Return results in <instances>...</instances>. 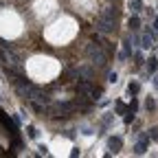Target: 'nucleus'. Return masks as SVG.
Instances as JSON below:
<instances>
[{"mask_svg":"<svg viewBox=\"0 0 158 158\" xmlns=\"http://www.w3.org/2000/svg\"><path fill=\"white\" fill-rule=\"evenodd\" d=\"M88 59H90V64L99 66V68H106L108 66V53L103 46H99V44H88Z\"/></svg>","mask_w":158,"mask_h":158,"instance_id":"obj_1","label":"nucleus"},{"mask_svg":"<svg viewBox=\"0 0 158 158\" xmlns=\"http://www.w3.org/2000/svg\"><path fill=\"white\" fill-rule=\"evenodd\" d=\"M94 29H97V33H101V35H110V33H114V29H116V20H110V18H103V15H97V20H94Z\"/></svg>","mask_w":158,"mask_h":158,"instance_id":"obj_2","label":"nucleus"},{"mask_svg":"<svg viewBox=\"0 0 158 158\" xmlns=\"http://www.w3.org/2000/svg\"><path fill=\"white\" fill-rule=\"evenodd\" d=\"M75 110H77V103L75 101H57V103H53L48 108V112L55 114V116H66V114H70Z\"/></svg>","mask_w":158,"mask_h":158,"instance_id":"obj_3","label":"nucleus"},{"mask_svg":"<svg viewBox=\"0 0 158 158\" xmlns=\"http://www.w3.org/2000/svg\"><path fill=\"white\" fill-rule=\"evenodd\" d=\"M121 147H123V138H121V136H110V138H108V149H110V154L121 152Z\"/></svg>","mask_w":158,"mask_h":158,"instance_id":"obj_4","label":"nucleus"},{"mask_svg":"<svg viewBox=\"0 0 158 158\" xmlns=\"http://www.w3.org/2000/svg\"><path fill=\"white\" fill-rule=\"evenodd\" d=\"M147 147H149V138H138V143L134 145V154L143 156V154L147 152Z\"/></svg>","mask_w":158,"mask_h":158,"instance_id":"obj_5","label":"nucleus"},{"mask_svg":"<svg viewBox=\"0 0 158 158\" xmlns=\"http://www.w3.org/2000/svg\"><path fill=\"white\" fill-rule=\"evenodd\" d=\"M77 75L84 77V79H90V81H92V77H94L92 68H88V66H79V68H77Z\"/></svg>","mask_w":158,"mask_h":158,"instance_id":"obj_6","label":"nucleus"},{"mask_svg":"<svg viewBox=\"0 0 158 158\" xmlns=\"http://www.w3.org/2000/svg\"><path fill=\"white\" fill-rule=\"evenodd\" d=\"M99 15H103V18H110V20H116L118 11H116L114 7H106V9H101V13H99Z\"/></svg>","mask_w":158,"mask_h":158,"instance_id":"obj_7","label":"nucleus"},{"mask_svg":"<svg viewBox=\"0 0 158 158\" xmlns=\"http://www.w3.org/2000/svg\"><path fill=\"white\" fill-rule=\"evenodd\" d=\"M138 90H141V84H138V81H130V84H127V92H130L132 97H136Z\"/></svg>","mask_w":158,"mask_h":158,"instance_id":"obj_8","label":"nucleus"},{"mask_svg":"<svg viewBox=\"0 0 158 158\" xmlns=\"http://www.w3.org/2000/svg\"><path fill=\"white\" fill-rule=\"evenodd\" d=\"M127 27H130L132 31H138V27H141V18H138V15H132L130 22H127Z\"/></svg>","mask_w":158,"mask_h":158,"instance_id":"obj_9","label":"nucleus"},{"mask_svg":"<svg viewBox=\"0 0 158 158\" xmlns=\"http://www.w3.org/2000/svg\"><path fill=\"white\" fill-rule=\"evenodd\" d=\"M156 70H158V59H156V57H152L149 62H147V73H149V75H154Z\"/></svg>","mask_w":158,"mask_h":158,"instance_id":"obj_10","label":"nucleus"},{"mask_svg":"<svg viewBox=\"0 0 158 158\" xmlns=\"http://www.w3.org/2000/svg\"><path fill=\"white\" fill-rule=\"evenodd\" d=\"M152 40H154V37H152L149 33H147V35H143V37H141V42H143L141 46H143V48H149V46H152Z\"/></svg>","mask_w":158,"mask_h":158,"instance_id":"obj_11","label":"nucleus"},{"mask_svg":"<svg viewBox=\"0 0 158 158\" xmlns=\"http://www.w3.org/2000/svg\"><path fill=\"white\" fill-rule=\"evenodd\" d=\"M141 7H143V5H141V0H130V9H132L134 13L141 11Z\"/></svg>","mask_w":158,"mask_h":158,"instance_id":"obj_12","label":"nucleus"},{"mask_svg":"<svg viewBox=\"0 0 158 158\" xmlns=\"http://www.w3.org/2000/svg\"><path fill=\"white\" fill-rule=\"evenodd\" d=\"M123 53H125V57H132V44H130V40L123 42Z\"/></svg>","mask_w":158,"mask_h":158,"instance_id":"obj_13","label":"nucleus"},{"mask_svg":"<svg viewBox=\"0 0 158 158\" xmlns=\"http://www.w3.org/2000/svg\"><path fill=\"white\" fill-rule=\"evenodd\" d=\"M134 114H136V112H132V110L125 112V118H123V123H125V125H130V123L134 121Z\"/></svg>","mask_w":158,"mask_h":158,"instance_id":"obj_14","label":"nucleus"},{"mask_svg":"<svg viewBox=\"0 0 158 158\" xmlns=\"http://www.w3.org/2000/svg\"><path fill=\"white\" fill-rule=\"evenodd\" d=\"M127 110H132V112H138V99H136V97H132V101H130Z\"/></svg>","mask_w":158,"mask_h":158,"instance_id":"obj_15","label":"nucleus"},{"mask_svg":"<svg viewBox=\"0 0 158 158\" xmlns=\"http://www.w3.org/2000/svg\"><path fill=\"white\" fill-rule=\"evenodd\" d=\"M147 136L152 138V141H158V127H152V130L147 132Z\"/></svg>","mask_w":158,"mask_h":158,"instance_id":"obj_16","label":"nucleus"},{"mask_svg":"<svg viewBox=\"0 0 158 158\" xmlns=\"http://www.w3.org/2000/svg\"><path fill=\"white\" fill-rule=\"evenodd\" d=\"M125 110H127V108H125V103H123V101H116V112H118V114H123Z\"/></svg>","mask_w":158,"mask_h":158,"instance_id":"obj_17","label":"nucleus"},{"mask_svg":"<svg viewBox=\"0 0 158 158\" xmlns=\"http://www.w3.org/2000/svg\"><path fill=\"white\" fill-rule=\"evenodd\" d=\"M145 108H147V110H154V108H156V101H154L152 97H149L147 101H145Z\"/></svg>","mask_w":158,"mask_h":158,"instance_id":"obj_18","label":"nucleus"},{"mask_svg":"<svg viewBox=\"0 0 158 158\" xmlns=\"http://www.w3.org/2000/svg\"><path fill=\"white\" fill-rule=\"evenodd\" d=\"M116 79H118L116 73H110V75H108V81H110V84H116Z\"/></svg>","mask_w":158,"mask_h":158,"instance_id":"obj_19","label":"nucleus"},{"mask_svg":"<svg viewBox=\"0 0 158 158\" xmlns=\"http://www.w3.org/2000/svg\"><path fill=\"white\" fill-rule=\"evenodd\" d=\"M132 55H134V59H136V64L141 66V64H143V55H141V53H132Z\"/></svg>","mask_w":158,"mask_h":158,"instance_id":"obj_20","label":"nucleus"},{"mask_svg":"<svg viewBox=\"0 0 158 158\" xmlns=\"http://www.w3.org/2000/svg\"><path fill=\"white\" fill-rule=\"evenodd\" d=\"M29 136H31V138H35V136H37V132H35V127H29Z\"/></svg>","mask_w":158,"mask_h":158,"instance_id":"obj_21","label":"nucleus"},{"mask_svg":"<svg viewBox=\"0 0 158 158\" xmlns=\"http://www.w3.org/2000/svg\"><path fill=\"white\" fill-rule=\"evenodd\" d=\"M154 29L158 31V15H156V20H154Z\"/></svg>","mask_w":158,"mask_h":158,"instance_id":"obj_22","label":"nucleus"},{"mask_svg":"<svg viewBox=\"0 0 158 158\" xmlns=\"http://www.w3.org/2000/svg\"><path fill=\"white\" fill-rule=\"evenodd\" d=\"M154 88H158V77H154Z\"/></svg>","mask_w":158,"mask_h":158,"instance_id":"obj_23","label":"nucleus"},{"mask_svg":"<svg viewBox=\"0 0 158 158\" xmlns=\"http://www.w3.org/2000/svg\"><path fill=\"white\" fill-rule=\"evenodd\" d=\"M114 2H116V0H114Z\"/></svg>","mask_w":158,"mask_h":158,"instance_id":"obj_24","label":"nucleus"}]
</instances>
